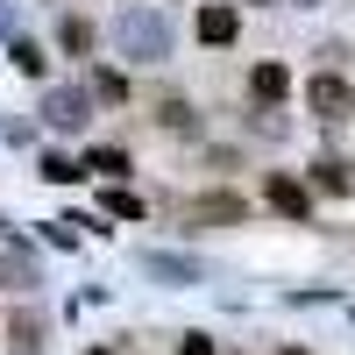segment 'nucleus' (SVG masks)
I'll use <instances>...</instances> for the list:
<instances>
[{"mask_svg": "<svg viewBox=\"0 0 355 355\" xmlns=\"http://www.w3.org/2000/svg\"><path fill=\"white\" fill-rule=\"evenodd\" d=\"M171 21L157 8H121V21H114V50L128 57V64H171Z\"/></svg>", "mask_w": 355, "mask_h": 355, "instance_id": "1", "label": "nucleus"}, {"mask_svg": "<svg viewBox=\"0 0 355 355\" xmlns=\"http://www.w3.org/2000/svg\"><path fill=\"white\" fill-rule=\"evenodd\" d=\"M249 220V199L242 192H199L178 206V227H242Z\"/></svg>", "mask_w": 355, "mask_h": 355, "instance_id": "2", "label": "nucleus"}, {"mask_svg": "<svg viewBox=\"0 0 355 355\" xmlns=\"http://www.w3.org/2000/svg\"><path fill=\"white\" fill-rule=\"evenodd\" d=\"M43 121L50 128H85L93 121V93H85V85H50L43 93Z\"/></svg>", "mask_w": 355, "mask_h": 355, "instance_id": "3", "label": "nucleus"}, {"mask_svg": "<svg viewBox=\"0 0 355 355\" xmlns=\"http://www.w3.org/2000/svg\"><path fill=\"white\" fill-rule=\"evenodd\" d=\"M306 107L320 114V121H348V114H355V93H348L334 71H320V78L306 85Z\"/></svg>", "mask_w": 355, "mask_h": 355, "instance_id": "4", "label": "nucleus"}, {"mask_svg": "<svg viewBox=\"0 0 355 355\" xmlns=\"http://www.w3.org/2000/svg\"><path fill=\"white\" fill-rule=\"evenodd\" d=\"M192 28H199V43H214V50H220V43L242 36V8H234V0H206Z\"/></svg>", "mask_w": 355, "mask_h": 355, "instance_id": "5", "label": "nucleus"}, {"mask_svg": "<svg viewBox=\"0 0 355 355\" xmlns=\"http://www.w3.org/2000/svg\"><path fill=\"white\" fill-rule=\"evenodd\" d=\"M142 277H164V284H199V256H171V249H142Z\"/></svg>", "mask_w": 355, "mask_h": 355, "instance_id": "6", "label": "nucleus"}, {"mask_svg": "<svg viewBox=\"0 0 355 355\" xmlns=\"http://www.w3.org/2000/svg\"><path fill=\"white\" fill-rule=\"evenodd\" d=\"M270 206H277L284 220H306V214H313V185H299V178L277 171V178H270Z\"/></svg>", "mask_w": 355, "mask_h": 355, "instance_id": "7", "label": "nucleus"}, {"mask_svg": "<svg viewBox=\"0 0 355 355\" xmlns=\"http://www.w3.org/2000/svg\"><path fill=\"white\" fill-rule=\"evenodd\" d=\"M249 93H256V107H277V100L291 93V71H284V64H270V57H263V64L249 71Z\"/></svg>", "mask_w": 355, "mask_h": 355, "instance_id": "8", "label": "nucleus"}, {"mask_svg": "<svg viewBox=\"0 0 355 355\" xmlns=\"http://www.w3.org/2000/svg\"><path fill=\"white\" fill-rule=\"evenodd\" d=\"M36 284V256L28 249H0V291H28Z\"/></svg>", "mask_w": 355, "mask_h": 355, "instance_id": "9", "label": "nucleus"}, {"mask_svg": "<svg viewBox=\"0 0 355 355\" xmlns=\"http://www.w3.org/2000/svg\"><path fill=\"white\" fill-rule=\"evenodd\" d=\"M78 164H85V178H128V171H135V164H128V150H114V142H100V150H85Z\"/></svg>", "mask_w": 355, "mask_h": 355, "instance_id": "10", "label": "nucleus"}, {"mask_svg": "<svg viewBox=\"0 0 355 355\" xmlns=\"http://www.w3.org/2000/svg\"><path fill=\"white\" fill-rule=\"evenodd\" d=\"M157 128H171V135H199L192 100H157Z\"/></svg>", "mask_w": 355, "mask_h": 355, "instance_id": "11", "label": "nucleus"}, {"mask_svg": "<svg viewBox=\"0 0 355 355\" xmlns=\"http://www.w3.org/2000/svg\"><path fill=\"white\" fill-rule=\"evenodd\" d=\"M313 185H320V192H334V199H341V192H355V171H348L341 157H320V164H313Z\"/></svg>", "mask_w": 355, "mask_h": 355, "instance_id": "12", "label": "nucleus"}, {"mask_svg": "<svg viewBox=\"0 0 355 355\" xmlns=\"http://www.w3.org/2000/svg\"><path fill=\"white\" fill-rule=\"evenodd\" d=\"M57 43H64L71 57H85V50H93V21H85V15H64V21H57Z\"/></svg>", "mask_w": 355, "mask_h": 355, "instance_id": "13", "label": "nucleus"}, {"mask_svg": "<svg viewBox=\"0 0 355 355\" xmlns=\"http://www.w3.org/2000/svg\"><path fill=\"white\" fill-rule=\"evenodd\" d=\"M8 57H15V71H28V78H43V64H50L43 43H28V36H15V43H8Z\"/></svg>", "mask_w": 355, "mask_h": 355, "instance_id": "14", "label": "nucleus"}, {"mask_svg": "<svg viewBox=\"0 0 355 355\" xmlns=\"http://www.w3.org/2000/svg\"><path fill=\"white\" fill-rule=\"evenodd\" d=\"M107 220H142V199L128 185H107Z\"/></svg>", "mask_w": 355, "mask_h": 355, "instance_id": "15", "label": "nucleus"}, {"mask_svg": "<svg viewBox=\"0 0 355 355\" xmlns=\"http://www.w3.org/2000/svg\"><path fill=\"white\" fill-rule=\"evenodd\" d=\"M36 171L50 178V185H78V178H85V164H71V157H57V150H50V157H43Z\"/></svg>", "mask_w": 355, "mask_h": 355, "instance_id": "16", "label": "nucleus"}, {"mask_svg": "<svg viewBox=\"0 0 355 355\" xmlns=\"http://www.w3.org/2000/svg\"><path fill=\"white\" fill-rule=\"evenodd\" d=\"M8 341H15L21 355H36V348H43V320H15V327H8Z\"/></svg>", "mask_w": 355, "mask_h": 355, "instance_id": "17", "label": "nucleus"}, {"mask_svg": "<svg viewBox=\"0 0 355 355\" xmlns=\"http://www.w3.org/2000/svg\"><path fill=\"white\" fill-rule=\"evenodd\" d=\"M93 100H128V78H121V71H100V78H93Z\"/></svg>", "mask_w": 355, "mask_h": 355, "instance_id": "18", "label": "nucleus"}, {"mask_svg": "<svg viewBox=\"0 0 355 355\" xmlns=\"http://www.w3.org/2000/svg\"><path fill=\"white\" fill-rule=\"evenodd\" d=\"M249 128H256V135H284V121H277V107H256V114H249Z\"/></svg>", "mask_w": 355, "mask_h": 355, "instance_id": "19", "label": "nucleus"}, {"mask_svg": "<svg viewBox=\"0 0 355 355\" xmlns=\"http://www.w3.org/2000/svg\"><path fill=\"white\" fill-rule=\"evenodd\" d=\"M178 355H214V341L206 334H178Z\"/></svg>", "mask_w": 355, "mask_h": 355, "instance_id": "20", "label": "nucleus"}, {"mask_svg": "<svg viewBox=\"0 0 355 355\" xmlns=\"http://www.w3.org/2000/svg\"><path fill=\"white\" fill-rule=\"evenodd\" d=\"M291 8H313V0H291Z\"/></svg>", "mask_w": 355, "mask_h": 355, "instance_id": "21", "label": "nucleus"}, {"mask_svg": "<svg viewBox=\"0 0 355 355\" xmlns=\"http://www.w3.org/2000/svg\"><path fill=\"white\" fill-rule=\"evenodd\" d=\"M85 355H107V348H85Z\"/></svg>", "mask_w": 355, "mask_h": 355, "instance_id": "22", "label": "nucleus"}]
</instances>
